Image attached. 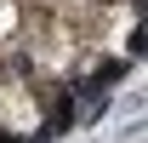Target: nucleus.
Masks as SVG:
<instances>
[{"label":"nucleus","mask_w":148,"mask_h":143,"mask_svg":"<svg viewBox=\"0 0 148 143\" xmlns=\"http://www.w3.org/2000/svg\"><path fill=\"white\" fill-rule=\"evenodd\" d=\"M143 74V0H0V143H74Z\"/></svg>","instance_id":"f257e3e1"}]
</instances>
